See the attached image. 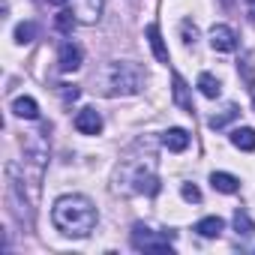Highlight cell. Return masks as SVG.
<instances>
[{"label": "cell", "mask_w": 255, "mask_h": 255, "mask_svg": "<svg viewBox=\"0 0 255 255\" xmlns=\"http://www.w3.org/2000/svg\"><path fill=\"white\" fill-rule=\"evenodd\" d=\"M96 207L87 195H60L51 207V222L60 234L66 237H87L93 228H96Z\"/></svg>", "instance_id": "obj_1"}, {"label": "cell", "mask_w": 255, "mask_h": 255, "mask_svg": "<svg viewBox=\"0 0 255 255\" xmlns=\"http://www.w3.org/2000/svg\"><path fill=\"white\" fill-rule=\"evenodd\" d=\"M105 93H138L141 90V69L132 63H108L105 69Z\"/></svg>", "instance_id": "obj_2"}, {"label": "cell", "mask_w": 255, "mask_h": 255, "mask_svg": "<svg viewBox=\"0 0 255 255\" xmlns=\"http://www.w3.org/2000/svg\"><path fill=\"white\" fill-rule=\"evenodd\" d=\"M171 243H174L171 231H153V228H144V225L132 228V246L138 252H168Z\"/></svg>", "instance_id": "obj_3"}, {"label": "cell", "mask_w": 255, "mask_h": 255, "mask_svg": "<svg viewBox=\"0 0 255 255\" xmlns=\"http://www.w3.org/2000/svg\"><path fill=\"white\" fill-rule=\"evenodd\" d=\"M75 129L81 135H99L102 132V114L96 108H81L75 114Z\"/></svg>", "instance_id": "obj_4"}, {"label": "cell", "mask_w": 255, "mask_h": 255, "mask_svg": "<svg viewBox=\"0 0 255 255\" xmlns=\"http://www.w3.org/2000/svg\"><path fill=\"white\" fill-rule=\"evenodd\" d=\"M210 45L216 51H234L237 48V33L228 24H213L210 27Z\"/></svg>", "instance_id": "obj_5"}, {"label": "cell", "mask_w": 255, "mask_h": 255, "mask_svg": "<svg viewBox=\"0 0 255 255\" xmlns=\"http://www.w3.org/2000/svg\"><path fill=\"white\" fill-rule=\"evenodd\" d=\"M57 66H60V72H75L78 66H81V48L75 45V42H60V54H57Z\"/></svg>", "instance_id": "obj_6"}, {"label": "cell", "mask_w": 255, "mask_h": 255, "mask_svg": "<svg viewBox=\"0 0 255 255\" xmlns=\"http://www.w3.org/2000/svg\"><path fill=\"white\" fill-rule=\"evenodd\" d=\"M171 84H174V87H171L174 102H177L186 114H195V105H192V96H189V84L183 81V75H177V72H174V75H171Z\"/></svg>", "instance_id": "obj_7"}, {"label": "cell", "mask_w": 255, "mask_h": 255, "mask_svg": "<svg viewBox=\"0 0 255 255\" xmlns=\"http://www.w3.org/2000/svg\"><path fill=\"white\" fill-rule=\"evenodd\" d=\"M162 144H165L171 153H183V150L189 147V132L180 129V126H174V129H168V132L162 135Z\"/></svg>", "instance_id": "obj_8"}, {"label": "cell", "mask_w": 255, "mask_h": 255, "mask_svg": "<svg viewBox=\"0 0 255 255\" xmlns=\"http://www.w3.org/2000/svg\"><path fill=\"white\" fill-rule=\"evenodd\" d=\"M210 186H213L216 192L234 195V192L240 189V180H237L234 174H228V171H213V174H210Z\"/></svg>", "instance_id": "obj_9"}, {"label": "cell", "mask_w": 255, "mask_h": 255, "mask_svg": "<svg viewBox=\"0 0 255 255\" xmlns=\"http://www.w3.org/2000/svg\"><path fill=\"white\" fill-rule=\"evenodd\" d=\"M231 144H234L237 150L252 153V150H255V129H252V126H237V129L231 132Z\"/></svg>", "instance_id": "obj_10"}, {"label": "cell", "mask_w": 255, "mask_h": 255, "mask_svg": "<svg viewBox=\"0 0 255 255\" xmlns=\"http://www.w3.org/2000/svg\"><path fill=\"white\" fill-rule=\"evenodd\" d=\"M147 42H150V48H153V54H156V60L159 63H168V48H165V42H162V33H159V24H147Z\"/></svg>", "instance_id": "obj_11"}, {"label": "cell", "mask_w": 255, "mask_h": 255, "mask_svg": "<svg viewBox=\"0 0 255 255\" xmlns=\"http://www.w3.org/2000/svg\"><path fill=\"white\" fill-rule=\"evenodd\" d=\"M12 111H15L18 117H24V120H36V117H39V105H36V99H30V96H18V99L12 102Z\"/></svg>", "instance_id": "obj_12"}, {"label": "cell", "mask_w": 255, "mask_h": 255, "mask_svg": "<svg viewBox=\"0 0 255 255\" xmlns=\"http://www.w3.org/2000/svg\"><path fill=\"white\" fill-rule=\"evenodd\" d=\"M222 228H225V222H222L219 216H204V219L195 225V231H198L201 237H219Z\"/></svg>", "instance_id": "obj_13"}, {"label": "cell", "mask_w": 255, "mask_h": 255, "mask_svg": "<svg viewBox=\"0 0 255 255\" xmlns=\"http://www.w3.org/2000/svg\"><path fill=\"white\" fill-rule=\"evenodd\" d=\"M198 90H201L207 99H216V96L222 93L219 78H216V75H210V72H201V75H198Z\"/></svg>", "instance_id": "obj_14"}, {"label": "cell", "mask_w": 255, "mask_h": 255, "mask_svg": "<svg viewBox=\"0 0 255 255\" xmlns=\"http://www.w3.org/2000/svg\"><path fill=\"white\" fill-rule=\"evenodd\" d=\"M234 228H237V234H243V237H252V234H255V222H252V216H249L246 210H237V213H234Z\"/></svg>", "instance_id": "obj_15"}, {"label": "cell", "mask_w": 255, "mask_h": 255, "mask_svg": "<svg viewBox=\"0 0 255 255\" xmlns=\"http://www.w3.org/2000/svg\"><path fill=\"white\" fill-rule=\"evenodd\" d=\"M237 114H240L237 105H225V111H222V114H213V117L207 120V126H210V129H222V126H225L228 120H234Z\"/></svg>", "instance_id": "obj_16"}, {"label": "cell", "mask_w": 255, "mask_h": 255, "mask_svg": "<svg viewBox=\"0 0 255 255\" xmlns=\"http://www.w3.org/2000/svg\"><path fill=\"white\" fill-rule=\"evenodd\" d=\"M33 36H36V24H33V21H21V24L15 27V42H18V45L33 42Z\"/></svg>", "instance_id": "obj_17"}, {"label": "cell", "mask_w": 255, "mask_h": 255, "mask_svg": "<svg viewBox=\"0 0 255 255\" xmlns=\"http://www.w3.org/2000/svg\"><path fill=\"white\" fill-rule=\"evenodd\" d=\"M72 27H75V12H69V9L57 12V30H60V33H69Z\"/></svg>", "instance_id": "obj_18"}, {"label": "cell", "mask_w": 255, "mask_h": 255, "mask_svg": "<svg viewBox=\"0 0 255 255\" xmlns=\"http://www.w3.org/2000/svg\"><path fill=\"white\" fill-rule=\"evenodd\" d=\"M54 90L60 93V99H63V102H75V99L81 96V90H78L75 84H57Z\"/></svg>", "instance_id": "obj_19"}, {"label": "cell", "mask_w": 255, "mask_h": 255, "mask_svg": "<svg viewBox=\"0 0 255 255\" xmlns=\"http://www.w3.org/2000/svg\"><path fill=\"white\" fill-rule=\"evenodd\" d=\"M180 195H183L186 201H201V192H198L195 183H183V186H180Z\"/></svg>", "instance_id": "obj_20"}, {"label": "cell", "mask_w": 255, "mask_h": 255, "mask_svg": "<svg viewBox=\"0 0 255 255\" xmlns=\"http://www.w3.org/2000/svg\"><path fill=\"white\" fill-rule=\"evenodd\" d=\"M240 69H243V81H246V87H255V72H252V63H249V57H243Z\"/></svg>", "instance_id": "obj_21"}, {"label": "cell", "mask_w": 255, "mask_h": 255, "mask_svg": "<svg viewBox=\"0 0 255 255\" xmlns=\"http://www.w3.org/2000/svg\"><path fill=\"white\" fill-rule=\"evenodd\" d=\"M84 3H87V9H84V15H81V18L96 21V18H99V0H84Z\"/></svg>", "instance_id": "obj_22"}, {"label": "cell", "mask_w": 255, "mask_h": 255, "mask_svg": "<svg viewBox=\"0 0 255 255\" xmlns=\"http://www.w3.org/2000/svg\"><path fill=\"white\" fill-rule=\"evenodd\" d=\"M183 36H186V42H195L198 30H195V24H192V21H183Z\"/></svg>", "instance_id": "obj_23"}, {"label": "cell", "mask_w": 255, "mask_h": 255, "mask_svg": "<svg viewBox=\"0 0 255 255\" xmlns=\"http://www.w3.org/2000/svg\"><path fill=\"white\" fill-rule=\"evenodd\" d=\"M249 12H252V18H255V0H249Z\"/></svg>", "instance_id": "obj_24"}, {"label": "cell", "mask_w": 255, "mask_h": 255, "mask_svg": "<svg viewBox=\"0 0 255 255\" xmlns=\"http://www.w3.org/2000/svg\"><path fill=\"white\" fill-rule=\"evenodd\" d=\"M51 3H54V6H63V3H66V0H51Z\"/></svg>", "instance_id": "obj_25"}, {"label": "cell", "mask_w": 255, "mask_h": 255, "mask_svg": "<svg viewBox=\"0 0 255 255\" xmlns=\"http://www.w3.org/2000/svg\"><path fill=\"white\" fill-rule=\"evenodd\" d=\"M222 3H225V6H231V3H234V0H222Z\"/></svg>", "instance_id": "obj_26"}, {"label": "cell", "mask_w": 255, "mask_h": 255, "mask_svg": "<svg viewBox=\"0 0 255 255\" xmlns=\"http://www.w3.org/2000/svg\"><path fill=\"white\" fill-rule=\"evenodd\" d=\"M252 111H255V96H252Z\"/></svg>", "instance_id": "obj_27"}]
</instances>
